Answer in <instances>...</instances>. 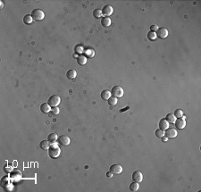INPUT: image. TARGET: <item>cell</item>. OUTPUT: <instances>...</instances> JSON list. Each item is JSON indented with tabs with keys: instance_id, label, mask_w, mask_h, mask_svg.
<instances>
[{
	"instance_id": "1",
	"label": "cell",
	"mask_w": 201,
	"mask_h": 192,
	"mask_svg": "<svg viewBox=\"0 0 201 192\" xmlns=\"http://www.w3.org/2000/svg\"><path fill=\"white\" fill-rule=\"evenodd\" d=\"M48 155L51 158L56 159L59 156L61 155V148L60 147L58 146V144H56V143H52L50 145L48 148Z\"/></svg>"
},
{
	"instance_id": "2",
	"label": "cell",
	"mask_w": 201,
	"mask_h": 192,
	"mask_svg": "<svg viewBox=\"0 0 201 192\" xmlns=\"http://www.w3.org/2000/svg\"><path fill=\"white\" fill-rule=\"evenodd\" d=\"M30 15H31L32 19L36 22L42 21V20L45 18V13L41 9H34L33 11L31 12V14H30Z\"/></svg>"
},
{
	"instance_id": "3",
	"label": "cell",
	"mask_w": 201,
	"mask_h": 192,
	"mask_svg": "<svg viewBox=\"0 0 201 192\" xmlns=\"http://www.w3.org/2000/svg\"><path fill=\"white\" fill-rule=\"evenodd\" d=\"M60 102H61V97H59L58 95H53V96H51L50 97L48 98V104L50 107H57V105L60 104Z\"/></svg>"
},
{
	"instance_id": "4",
	"label": "cell",
	"mask_w": 201,
	"mask_h": 192,
	"mask_svg": "<svg viewBox=\"0 0 201 192\" xmlns=\"http://www.w3.org/2000/svg\"><path fill=\"white\" fill-rule=\"evenodd\" d=\"M111 95H113V97H115L116 98L122 97L124 96V89L120 86H114L111 90Z\"/></svg>"
},
{
	"instance_id": "5",
	"label": "cell",
	"mask_w": 201,
	"mask_h": 192,
	"mask_svg": "<svg viewBox=\"0 0 201 192\" xmlns=\"http://www.w3.org/2000/svg\"><path fill=\"white\" fill-rule=\"evenodd\" d=\"M185 116L182 115L180 118H176L175 122H174V123H175V126L177 129H179V130H182L183 128H185L186 126V121H185Z\"/></svg>"
},
{
	"instance_id": "6",
	"label": "cell",
	"mask_w": 201,
	"mask_h": 192,
	"mask_svg": "<svg viewBox=\"0 0 201 192\" xmlns=\"http://www.w3.org/2000/svg\"><path fill=\"white\" fill-rule=\"evenodd\" d=\"M155 34H157V37H158L159 38L161 39H164V38H167L168 36V30L165 27H161L158 28L157 30L155 31Z\"/></svg>"
},
{
	"instance_id": "7",
	"label": "cell",
	"mask_w": 201,
	"mask_h": 192,
	"mask_svg": "<svg viewBox=\"0 0 201 192\" xmlns=\"http://www.w3.org/2000/svg\"><path fill=\"white\" fill-rule=\"evenodd\" d=\"M110 171H112L113 174H115V175L121 174L122 173V166L118 164H113L110 166Z\"/></svg>"
},
{
	"instance_id": "8",
	"label": "cell",
	"mask_w": 201,
	"mask_h": 192,
	"mask_svg": "<svg viewBox=\"0 0 201 192\" xmlns=\"http://www.w3.org/2000/svg\"><path fill=\"white\" fill-rule=\"evenodd\" d=\"M57 140H58V143L60 145H62V146H68V145L70 144V142H71V140H70V138L68 136L66 135H61L58 137V138H57Z\"/></svg>"
},
{
	"instance_id": "9",
	"label": "cell",
	"mask_w": 201,
	"mask_h": 192,
	"mask_svg": "<svg viewBox=\"0 0 201 192\" xmlns=\"http://www.w3.org/2000/svg\"><path fill=\"white\" fill-rule=\"evenodd\" d=\"M165 135L168 138H175L177 136V130L173 128H169L168 127L165 131Z\"/></svg>"
},
{
	"instance_id": "10",
	"label": "cell",
	"mask_w": 201,
	"mask_h": 192,
	"mask_svg": "<svg viewBox=\"0 0 201 192\" xmlns=\"http://www.w3.org/2000/svg\"><path fill=\"white\" fill-rule=\"evenodd\" d=\"M113 12H114V8H113L112 5H105L103 7V9H102V14L105 16H106V17H109V16L113 14Z\"/></svg>"
},
{
	"instance_id": "11",
	"label": "cell",
	"mask_w": 201,
	"mask_h": 192,
	"mask_svg": "<svg viewBox=\"0 0 201 192\" xmlns=\"http://www.w3.org/2000/svg\"><path fill=\"white\" fill-rule=\"evenodd\" d=\"M132 180L136 182H141L143 180V174L140 171H135L132 173Z\"/></svg>"
},
{
	"instance_id": "12",
	"label": "cell",
	"mask_w": 201,
	"mask_h": 192,
	"mask_svg": "<svg viewBox=\"0 0 201 192\" xmlns=\"http://www.w3.org/2000/svg\"><path fill=\"white\" fill-rule=\"evenodd\" d=\"M158 125H159V129H161V130H165L168 127H169V122H168L165 118H163V119H161L159 121Z\"/></svg>"
},
{
	"instance_id": "13",
	"label": "cell",
	"mask_w": 201,
	"mask_h": 192,
	"mask_svg": "<svg viewBox=\"0 0 201 192\" xmlns=\"http://www.w3.org/2000/svg\"><path fill=\"white\" fill-rule=\"evenodd\" d=\"M40 111H41L43 114H48L51 111V107L48 103H43V104H41V105H40Z\"/></svg>"
},
{
	"instance_id": "14",
	"label": "cell",
	"mask_w": 201,
	"mask_h": 192,
	"mask_svg": "<svg viewBox=\"0 0 201 192\" xmlns=\"http://www.w3.org/2000/svg\"><path fill=\"white\" fill-rule=\"evenodd\" d=\"M111 19L109 17H106V16H104L102 17L101 19V24L104 26V27H109L111 25Z\"/></svg>"
},
{
	"instance_id": "15",
	"label": "cell",
	"mask_w": 201,
	"mask_h": 192,
	"mask_svg": "<svg viewBox=\"0 0 201 192\" xmlns=\"http://www.w3.org/2000/svg\"><path fill=\"white\" fill-rule=\"evenodd\" d=\"M66 76H67V78L70 80H74L77 76L76 71H75L74 69H71V70H69L66 72Z\"/></svg>"
},
{
	"instance_id": "16",
	"label": "cell",
	"mask_w": 201,
	"mask_h": 192,
	"mask_svg": "<svg viewBox=\"0 0 201 192\" xmlns=\"http://www.w3.org/2000/svg\"><path fill=\"white\" fill-rule=\"evenodd\" d=\"M101 98L103 100H108L109 97H111V91L107 90V89H104L101 92Z\"/></svg>"
},
{
	"instance_id": "17",
	"label": "cell",
	"mask_w": 201,
	"mask_h": 192,
	"mask_svg": "<svg viewBox=\"0 0 201 192\" xmlns=\"http://www.w3.org/2000/svg\"><path fill=\"white\" fill-rule=\"evenodd\" d=\"M40 147L43 150H47V149L48 150L49 147H50V142H49L48 140H42L40 144Z\"/></svg>"
},
{
	"instance_id": "18",
	"label": "cell",
	"mask_w": 201,
	"mask_h": 192,
	"mask_svg": "<svg viewBox=\"0 0 201 192\" xmlns=\"http://www.w3.org/2000/svg\"><path fill=\"white\" fill-rule=\"evenodd\" d=\"M77 63L80 65H84L86 64L87 63V58H86L85 56H82V55H80L79 56L77 57Z\"/></svg>"
},
{
	"instance_id": "19",
	"label": "cell",
	"mask_w": 201,
	"mask_h": 192,
	"mask_svg": "<svg viewBox=\"0 0 201 192\" xmlns=\"http://www.w3.org/2000/svg\"><path fill=\"white\" fill-rule=\"evenodd\" d=\"M165 120L169 122V123H174L176 120V117L174 116L173 114H167L166 116H165Z\"/></svg>"
},
{
	"instance_id": "20",
	"label": "cell",
	"mask_w": 201,
	"mask_h": 192,
	"mask_svg": "<svg viewBox=\"0 0 201 192\" xmlns=\"http://www.w3.org/2000/svg\"><path fill=\"white\" fill-rule=\"evenodd\" d=\"M58 138V136H57L56 133H50L48 137V140L52 144V143H55Z\"/></svg>"
},
{
	"instance_id": "21",
	"label": "cell",
	"mask_w": 201,
	"mask_h": 192,
	"mask_svg": "<svg viewBox=\"0 0 201 192\" xmlns=\"http://www.w3.org/2000/svg\"><path fill=\"white\" fill-rule=\"evenodd\" d=\"M139 182H136V181H134V182H132L130 184V190L137 191V190H139Z\"/></svg>"
},
{
	"instance_id": "22",
	"label": "cell",
	"mask_w": 201,
	"mask_h": 192,
	"mask_svg": "<svg viewBox=\"0 0 201 192\" xmlns=\"http://www.w3.org/2000/svg\"><path fill=\"white\" fill-rule=\"evenodd\" d=\"M32 21H33V19H32L31 15H30V14H26V15L23 17V22L25 24H27V25L31 23Z\"/></svg>"
},
{
	"instance_id": "23",
	"label": "cell",
	"mask_w": 201,
	"mask_h": 192,
	"mask_svg": "<svg viewBox=\"0 0 201 192\" xmlns=\"http://www.w3.org/2000/svg\"><path fill=\"white\" fill-rule=\"evenodd\" d=\"M157 34H155V32L154 31H149L148 33H147V38H148L149 40H152V41H154V40L157 39Z\"/></svg>"
},
{
	"instance_id": "24",
	"label": "cell",
	"mask_w": 201,
	"mask_h": 192,
	"mask_svg": "<svg viewBox=\"0 0 201 192\" xmlns=\"http://www.w3.org/2000/svg\"><path fill=\"white\" fill-rule=\"evenodd\" d=\"M9 182H10V181H9V177L8 176H5L1 179V184L3 187H5L7 185H8Z\"/></svg>"
},
{
	"instance_id": "25",
	"label": "cell",
	"mask_w": 201,
	"mask_h": 192,
	"mask_svg": "<svg viewBox=\"0 0 201 192\" xmlns=\"http://www.w3.org/2000/svg\"><path fill=\"white\" fill-rule=\"evenodd\" d=\"M93 15L95 18H100L103 14H102V10L101 9H95L93 11Z\"/></svg>"
},
{
	"instance_id": "26",
	"label": "cell",
	"mask_w": 201,
	"mask_h": 192,
	"mask_svg": "<svg viewBox=\"0 0 201 192\" xmlns=\"http://www.w3.org/2000/svg\"><path fill=\"white\" fill-rule=\"evenodd\" d=\"M107 101L110 105H115L117 104V98L115 97H110Z\"/></svg>"
},
{
	"instance_id": "27",
	"label": "cell",
	"mask_w": 201,
	"mask_h": 192,
	"mask_svg": "<svg viewBox=\"0 0 201 192\" xmlns=\"http://www.w3.org/2000/svg\"><path fill=\"white\" fill-rule=\"evenodd\" d=\"M174 116H175L176 118H180L182 115H183V113H182V110L181 109H176L175 111H174Z\"/></svg>"
},
{
	"instance_id": "28",
	"label": "cell",
	"mask_w": 201,
	"mask_h": 192,
	"mask_svg": "<svg viewBox=\"0 0 201 192\" xmlns=\"http://www.w3.org/2000/svg\"><path fill=\"white\" fill-rule=\"evenodd\" d=\"M85 55L87 56L88 57H93L94 56H95V52H94V50L92 49H87L85 51Z\"/></svg>"
},
{
	"instance_id": "29",
	"label": "cell",
	"mask_w": 201,
	"mask_h": 192,
	"mask_svg": "<svg viewBox=\"0 0 201 192\" xmlns=\"http://www.w3.org/2000/svg\"><path fill=\"white\" fill-rule=\"evenodd\" d=\"M155 135H157V137H158V138H162V137L165 136V130L158 129V130H155Z\"/></svg>"
},
{
	"instance_id": "30",
	"label": "cell",
	"mask_w": 201,
	"mask_h": 192,
	"mask_svg": "<svg viewBox=\"0 0 201 192\" xmlns=\"http://www.w3.org/2000/svg\"><path fill=\"white\" fill-rule=\"evenodd\" d=\"M59 112H60V110H59V108L56 107H53L52 109H51V113H52L54 115H57V114H59Z\"/></svg>"
},
{
	"instance_id": "31",
	"label": "cell",
	"mask_w": 201,
	"mask_h": 192,
	"mask_svg": "<svg viewBox=\"0 0 201 192\" xmlns=\"http://www.w3.org/2000/svg\"><path fill=\"white\" fill-rule=\"evenodd\" d=\"M157 29H158V26L155 25V24H154V25H151V27H150V31L155 32V31L157 30Z\"/></svg>"
},
{
	"instance_id": "32",
	"label": "cell",
	"mask_w": 201,
	"mask_h": 192,
	"mask_svg": "<svg viewBox=\"0 0 201 192\" xmlns=\"http://www.w3.org/2000/svg\"><path fill=\"white\" fill-rule=\"evenodd\" d=\"M113 175H114V174H113V173H112V171H107V173H106V177H107V178H112V177H113Z\"/></svg>"
},
{
	"instance_id": "33",
	"label": "cell",
	"mask_w": 201,
	"mask_h": 192,
	"mask_svg": "<svg viewBox=\"0 0 201 192\" xmlns=\"http://www.w3.org/2000/svg\"><path fill=\"white\" fill-rule=\"evenodd\" d=\"M130 109V107H126L125 108H124V109H120V113H124V112H126L127 110Z\"/></svg>"
},
{
	"instance_id": "34",
	"label": "cell",
	"mask_w": 201,
	"mask_h": 192,
	"mask_svg": "<svg viewBox=\"0 0 201 192\" xmlns=\"http://www.w3.org/2000/svg\"><path fill=\"white\" fill-rule=\"evenodd\" d=\"M167 140H168V138H167V137L166 136H164V137H162V141H163V142H165V141H167Z\"/></svg>"
}]
</instances>
